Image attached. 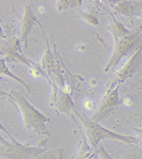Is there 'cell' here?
I'll return each mask as SVG.
<instances>
[{"mask_svg": "<svg viewBox=\"0 0 142 159\" xmlns=\"http://www.w3.org/2000/svg\"><path fill=\"white\" fill-rule=\"evenodd\" d=\"M136 29L137 30H139L142 29V17L140 18V20H139L136 25Z\"/></svg>", "mask_w": 142, "mask_h": 159, "instance_id": "obj_1", "label": "cell"}, {"mask_svg": "<svg viewBox=\"0 0 142 159\" xmlns=\"http://www.w3.org/2000/svg\"><path fill=\"white\" fill-rule=\"evenodd\" d=\"M86 107H88V109H90V108L91 107V105L90 102H86Z\"/></svg>", "mask_w": 142, "mask_h": 159, "instance_id": "obj_2", "label": "cell"}]
</instances>
